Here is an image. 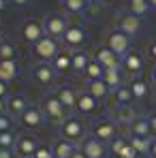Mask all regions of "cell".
I'll return each mask as SVG.
<instances>
[{
  "label": "cell",
  "instance_id": "obj_16",
  "mask_svg": "<svg viewBox=\"0 0 156 158\" xmlns=\"http://www.w3.org/2000/svg\"><path fill=\"white\" fill-rule=\"evenodd\" d=\"M129 135L130 137H141V139H150L152 128H150V118L137 115L133 122L129 124Z\"/></svg>",
  "mask_w": 156,
  "mask_h": 158
},
{
  "label": "cell",
  "instance_id": "obj_41",
  "mask_svg": "<svg viewBox=\"0 0 156 158\" xmlns=\"http://www.w3.org/2000/svg\"><path fill=\"white\" fill-rule=\"evenodd\" d=\"M150 128H152V135L156 137V113L150 115Z\"/></svg>",
  "mask_w": 156,
  "mask_h": 158
},
{
  "label": "cell",
  "instance_id": "obj_7",
  "mask_svg": "<svg viewBox=\"0 0 156 158\" xmlns=\"http://www.w3.org/2000/svg\"><path fill=\"white\" fill-rule=\"evenodd\" d=\"M92 137L101 139L103 143H111L118 137V124H113L111 120H99L92 126Z\"/></svg>",
  "mask_w": 156,
  "mask_h": 158
},
{
  "label": "cell",
  "instance_id": "obj_47",
  "mask_svg": "<svg viewBox=\"0 0 156 158\" xmlns=\"http://www.w3.org/2000/svg\"><path fill=\"white\" fill-rule=\"evenodd\" d=\"M152 81H154V83H156V66H154V69H152Z\"/></svg>",
  "mask_w": 156,
  "mask_h": 158
},
{
  "label": "cell",
  "instance_id": "obj_40",
  "mask_svg": "<svg viewBox=\"0 0 156 158\" xmlns=\"http://www.w3.org/2000/svg\"><path fill=\"white\" fill-rule=\"evenodd\" d=\"M148 53H150V56L156 60V41H152V43L148 45Z\"/></svg>",
  "mask_w": 156,
  "mask_h": 158
},
{
  "label": "cell",
  "instance_id": "obj_24",
  "mask_svg": "<svg viewBox=\"0 0 156 158\" xmlns=\"http://www.w3.org/2000/svg\"><path fill=\"white\" fill-rule=\"evenodd\" d=\"M19 75V66L15 60H0V81L9 83Z\"/></svg>",
  "mask_w": 156,
  "mask_h": 158
},
{
  "label": "cell",
  "instance_id": "obj_9",
  "mask_svg": "<svg viewBox=\"0 0 156 158\" xmlns=\"http://www.w3.org/2000/svg\"><path fill=\"white\" fill-rule=\"evenodd\" d=\"M56 69L52 66V62H36L32 66V77L36 79L41 85H52L56 81Z\"/></svg>",
  "mask_w": 156,
  "mask_h": 158
},
{
  "label": "cell",
  "instance_id": "obj_33",
  "mask_svg": "<svg viewBox=\"0 0 156 158\" xmlns=\"http://www.w3.org/2000/svg\"><path fill=\"white\" fill-rule=\"evenodd\" d=\"M129 11L133 15H137V17H143L150 11V4H148V0H130Z\"/></svg>",
  "mask_w": 156,
  "mask_h": 158
},
{
  "label": "cell",
  "instance_id": "obj_43",
  "mask_svg": "<svg viewBox=\"0 0 156 158\" xmlns=\"http://www.w3.org/2000/svg\"><path fill=\"white\" fill-rule=\"evenodd\" d=\"M150 156L156 158V139H152V143H150Z\"/></svg>",
  "mask_w": 156,
  "mask_h": 158
},
{
  "label": "cell",
  "instance_id": "obj_25",
  "mask_svg": "<svg viewBox=\"0 0 156 158\" xmlns=\"http://www.w3.org/2000/svg\"><path fill=\"white\" fill-rule=\"evenodd\" d=\"M6 107H9V113L13 115V118H19L24 111H26L30 103L26 101V96H22V94H15V96H11L9 101H6Z\"/></svg>",
  "mask_w": 156,
  "mask_h": 158
},
{
  "label": "cell",
  "instance_id": "obj_51",
  "mask_svg": "<svg viewBox=\"0 0 156 158\" xmlns=\"http://www.w3.org/2000/svg\"><path fill=\"white\" fill-rule=\"evenodd\" d=\"M101 2H103V4H109V2H111V0H101Z\"/></svg>",
  "mask_w": 156,
  "mask_h": 158
},
{
  "label": "cell",
  "instance_id": "obj_52",
  "mask_svg": "<svg viewBox=\"0 0 156 158\" xmlns=\"http://www.w3.org/2000/svg\"><path fill=\"white\" fill-rule=\"evenodd\" d=\"M137 158H148V156H137Z\"/></svg>",
  "mask_w": 156,
  "mask_h": 158
},
{
  "label": "cell",
  "instance_id": "obj_28",
  "mask_svg": "<svg viewBox=\"0 0 156 158\" xmlns=\"http://www.w3.org/2000/svg\"><path fill=\"white\" fill-rule=\"evenodd\" d=\"M90 56L86 52H73V73H77V75H83L86 73V69H88V64H90Z\"/></svg>",
  "mask_w": 156,
  "mask_h": 158
},
{
  "label": "cell",
  "instance_id": "obj_15",
  "mask_svg": "<svg viewBox=\"0 0 156 158\" xmlns=\"http://www.w3.org/2000/svg\"><path fill=\"white\" fill-rule=\"evenodd\" d=\"M22 36H24V41H28V43H39L43 36H45V28H43V24L41 22H26L24 26H22Z\"/></svg>",
  "mask_w": 156,
  "mask_h": 158
},
{
  "label": "cell",
  "instance_id": "obj_39",
  "mask_svg": "<svg viewBox=\"0 0 156 158\" xmlns=\"http://www.w3.org/2000/svg\"><path fill=\"white\" fill-rule=\"evenodd\" d=\"M0 158H15V152H13V150H2V148H0Z\"/></svg>",
  "mask_w": 156,
  "mask_h": 158
},
{
  "label": "cell",
  "instance_id": "obj_35",
  "mask_svg": "<svg viewBox=\"0 0 156 158\" xmlns=\"http://www.w3.org/2000/svg\"><path fill=\"white\" fill-rule=\"evenodd\" d=\"M15 53H17L15 45L6 43V41L0 45V60H15Z\"/></svg>",
  "mask_w": 156,
  "mask_h": 158
},
{
  "label": "cell",
  "instance_id": "obj_19",
  "mask_svg": "<svg viewBox=\"0 0 156 158\" xmlns=\"http://www.w3.org/2000/svg\"><path fill=\"white\" fill-rule=\"evenodd\" d=\"M111 150H113V154L118 158H137L139 154L135 152V148L129 143V139H113L111 141Z\"/></svg>",
  "mask_w": 156,
  "mask_h": 158
},
{
  "label": "cell",
  "instance_id": "obj_2",
  "mask_svg": "<svg viewBox=\"0 0 156 158\" xmlns=\"http://www.w3.org/2000/svg\"><path fill=\"white\" fill-rule=\"evenodd\" d=\"M58 135H60V139H66L71 143H79L83 139V135H86V126H83V122L77 115H69L58 126Z\"/></svg>",
  "mask_w": 156,
  "mask_h": 158
},
{
  "label": "cell",
  "instance_id": "obj_14",
  "mask_svg": "<svg viewBox=\"0 0 156 158\" xmlns=\"http://www.w3.org/2000/svg\"><path fill=\"white\" fill-rule=\"evenodd\" d=\"M122 69L129 71L133 77H137V75L143 71V56L139 52H135V49H130V52L122 58Z\"/></svg>",
  "mask_w": 156,
  "mask_h": 158
},
{
  "label": "cell",
  "instance_id": "obj_29",
  "mask_svg": "<svg viewBox=\"0 0 156 158\" xmlns=\"http://www.w3.org/2000/svg\"><path fill=\"white\" fill-rule=\"evenodd\" d=\"M129 143L135 148L139 156H150V143L152 139H141V137H129Z\"/></svg>",
  "mask_w": 156,
  "mask_h": 158
},
{
  "label": "cell",
  "instance_id": "obj_3",
  "mask_svg": "<svg viewBox=\"0 0 156 158\" xmlns=\"http://www.w3.org/2000/svg\"><path fill=\"white\" fill-rule=\"evenodd\" d=\"M105 43H107V47H109L111 52L116 53V56H120V58H124V56L130 52V36H126V34H124L122 30H118V28H113V30L107 32Z\"/></svg>",
  "mask_w": 156,
  "mask_h": 158
},
{
  "label": "cell",
  "instance_id": "obj_44",
  "mask_svg": "<svg viewBox=\"0 0 156 158\" xmlns=\"http://www.w3.org/2000/svg\"><path fill=\"white\" fill-rule=\"evenodd\" d=\"M11 2H15L17 6H26L28 4V0H11Z\"/></svg>",
  "mask_w": 156,
  "mask_h": 158
},
{
  "label": "cell",
  "instance_id": "obj_20",
  "mask_svg": "<svg viewBox=\"0 0 156 158\" xmlns=\"http://www.w3.org/2000/svg\"><path fill=\"white\" fill-rule=\"evenodd\" d=\"M52 150H53V156L56 158H71L77 152V143H71L66 139H56Z\"/></svg>",
  "mask_w": 156,
  "mask_h": 158
},
{
  "label": "cell",
  "instance_id": "obj_48",
  "mask_svg": "<svg viewBox=\"0 0 156 158\" xmlns=\"http://www.w3.org/2000/svg\"><path fill=\"white\" fill-rule=\"evenodd\" d=\"M2 43H4V32L0 30V45H2Z\"/></svg>",
  "mask_w": 156,
  "mask_h": 158
},
{
  "label": "cell",
  "instance_id": "obj_4",
  "mask_svg": "<svg viewBox=\"0 0 156 158\" xmlns=\"http://www.w3.org/2000/svg\"><path fill=\"white\" fill-rule=\"evenodd\" d=\"M43 28H45V36H52V39H62L66 28H69V22L62 13H52L43 19Z\"/></svg>",
  "mask_w": 156,
  "mask_h": 158
},
{
  "label": "cell",
  "instance_id": "obj_42",
  "mask_svg": "<svg viewBox=\"0 0 156 158\" xmlns=\"http://www.w3.org/2000/svg\"><path fill=\"white\" fill-rule=\"evenodd\" d=\"M9 111V107H6V98H0V115H4Z\"/></svg>",
  "mask_w": 156,
  "mask_h": 158
},
{
  "label": "cell",
  "instance_id": "obj_50",
  "mask_svg": "<svg viewBox=\"0 0 156 158\" xmlns=\"http://www.w3.org/2000/svg\"><path fill=\"white\" fill-rule=\"evenodd\" d=\"M86 2H88V4H94V2H99V0H86Z\"/></svg>",
  "mask_w": 156,
  "mask_h": 158
},
{
  "label": "cell",
  "instance_id": "obj_23",
  "mask_svg": "<svg viewBox=\"0 0 156 158\" xmlns=\"http://www.w3.org/2000/svg\"><path fill=\"white\" fill-rule=\"evenodd\" d=\"M86 92L92 96V98H96V101H103L109 96V88H107V83H105L103 79H94V81H88L86 83Z\"/></svg>",
  "mask_w": 156,
  "mask_h": 158
},
{
  "label": "cell",
  "instance_id": "obj_12",
  "mask_svg": "<svg viewBox=\"0 0 156 158\" xmlns=\"http://www.w3.org/2000/svg\"><path fill=\"white\" fill-rule=\"evenodd\" d=\"M19 122H22L24 128H41L43 122H45V115H43V111H41L39 107L30 105L26 111L19 115Z\"/></svg>",
  "mask_w": 156,
  "mask_h": 158
},
{
  "label": "cell",
  "instance_id": "obj_5",
  "mask_svg": "<svg viewBox=\"0 0 156 158\" xmlns=\"http://www.w3.org/2000/svg\"><path fill=\"white\" fill-rule=\"evenodd\" d=\"M116 24H118V30H122L126 36H135L141 30V17L133 15L130 11H120L116 15Z\"/></svg>",
  "mask_w": 156,
  "mask_h": 158
},
{
  "label": "cell",
  "instance_id": "obj_31",
  "mask_svg": "<svg viewBox=\"0 0 156 158\" xmlns=\"http://www.w3.org/2000/svg\"><path fill=\"white\" fill-rule=\"evenodd\" d=\"M62 2V9L66 11V13H73V15H79V13H83L86 11V0H60Z\"/></svg>",
  "mask_w": 156,
  "mask_h": 158
},
{
  "label": "cell",
  "instance_id": "obj_27",
  "mask_svg": "<svg viewBox=\"0 0 156 158\" xmlns=\"http://www.w3.org/2000/svg\"><path fill=\"white\" fill-rule=\"evenodd\" d=\"M103 81L107 83V88H109L111 92H116L118 88L124 85V83H122V75H120V69H107L103 73Z\"/></svg>",
  "mask_w": 156,
  "mask_h": 158
},
{
  "label": "cell",
  "instance_id": "obj_11",
  "mask_svg": "<svg viewBox=\"0 0 156 158\" xmlns=\"http://www.w3.org/2000/svg\"><path fill=\"white\" fill-rule=\"evenodd\" d=\"M39 141L34 139V137H28V135H22V137H17V143H15V154L19 158H32L34 156V152L39 150Z\"/></svg>",
  "mask_w": 156,
  "mask_h": 158
},
{
  "label": "cell",
  "instance_id": "obj_49",
  "mask_svg": "<svg viewBox=\"0 0 156 158\" xmlns=\"http://www.w3.org/2000/svg\"><path fill=\"white\" fill-rule=\"evenodd\" d=\"M148 4H150V6H154V9H156V0H148Z\"/></svg>",
  "mask_w": 156,
  "mask_h": 158
},
{
  "label": "cell",
  "instance_id": "obj_13",
  "mask_svg": "<svg viewBox=\"0 0 156 158\" xmlns=\"http://www.w3.org/2000/svg\"><path fill=\"white\" fill-rule=\"evenodd\" d=\"M62 41H64L66 47L75 49V47H79V45H83V41H86V30H83L81 26H77V24H69L64 36H62Z\"/></svg>",
  "mask_w": 156,
  "mask_h": 158
},
{
  "label": "cell",
  "instance_id": "obj_6",
  "mask_svg": "<svg viewBox=\"0 0 156 158\" xmlns=\"http://www.w3.org/2000/svg\"><path fill=\"white\" fill-rule=\"evenodd\" d=\"M58 53H60L58 41L52 39V36H43L39 43H34V56H36L41 62H52Z\"/></svg>",
  "mask_w": 156,
  "mask_h": 158
},
{
  "label": "cell",
  "instance_id": "obj_36",
  "mask_svg": "<svg viewBox=\"0 0 156 158\" xmlns=\"http://www.w3.org/2000/svg\"><path fill=\"white\" fill-rule=\"evenodd\" d=\"M32 158H56V156H53L52 145H39V150L34 152V156H32Z\"/></svg>",
  "mask_w": 156,
  "mask_h": 158
},
{
  "label": "cell",
  "instance_id": "obj_10",
  "mask_svg": "<svg viewBox=\"0 0 156 158\" xmlns=\"http://www.w3.org/2000/svg\"><path fill=\"white\" fill-rule=\"evenodd\" d=\"M94 60H96V62L103 66L105 71H107V69H120V66H122V58H120V56H116V53L111 52L107 45L96 49V53H94Z\"/></svg>",
  "mask_w": 156,
  "mask_h": 158
},
{
  "label": "cell",
  "instance_id": "obj_26",
  "mask_svg": "<svg viewBox=\"0 0 156 158\" xmlns=\"http://www.w3.org/2000/svg\"><path fill=\"white\" fill-rule=\"evenodd\" d=\"M52 66L56 69V73H66L73 69V52H60L52 60Z\"/></svg>",
  "mask_w": 156,
  "mask_h": 158
},
{
  "label": "cell",
  "instance_id": "obj_46",
  "mask_svg": "<svg viewBox=\"0 0 156 158\" xmlns=\"http://www.w3.org/2000/svg\"><path fill=\"white\" fill-rule=\"evenodd\" d=\"M4 9H6V0H0V13H2Z\"/></svg>",
  "mask_w": 156,
  "mask_h": 158
},
{
  "label": "cell",
  "instance_id": "obj_21",
  "mask_svg": "<svg viewBox=\"0 0 156 158\" xmlns=\"http://www.w3.org/2000/svg\"><path fill=\"white\" fill-rule=\"evenodd\" d=\"M96 98H92L86 90H81V92H77V107H75V111L77 113H81V115H88V113H92L94 109H96Z\"/></svg>",
  "mask_w": 156,
  "mask_h": 158
},
{
  "label": "cell",
  "instance_id": "obj_8",
  "mask_svg": "<svg viewBox=\"0 0 156 158\" xmlns=\"http://www.w3.org/2000/svg\"><path fill=\"white\" fill-rule=\"evenodd\" d=\"M135 118H137V113H135L133 105H111V109H109V120L113 124H118V126L120 124L129 126Z\"/></svg>",
  "mask_w": 156,
  "mask_h": 158
},
{
  "label": "cell",
  "instance_id": "obj_1",
  "mask_svg": "<svg viewBox=\"0 0 156 158\" xmlns=\"http://www.w3.org/2000/svg\"><path fill=\"white\" fill-rule=\"evenodd\" d=\"M41 111H43V115L53 122L56 126H60L66 118H69V111L62 107V103L58 101V96L56 94H45L43 96V101H41Z\"/></svg>",
  "mask_w": 156,
  "mask_h": 158
},
{
  "label": "cell",
  "instance_id": "obj_30",
  "mask_svg": "<svg viewBox=\"0 0 156 158\" xmlns=\"http://www.w3.org/2000/svg\"><path fill=\"white\" fill-rule=\"evenodd\" d=\"M135 98H133V92H130L129 85H122L113 92V105H130Z\"/></svg>",
  "mask_w": 156,
  "mask_h": 158
},
{
  "label": "cell",
  "instance_id": "obj_38",
  "mask_svg": "<svg viewBox=\"0 0 156 158\" xmlns=\"http://www.w3.org/2000/svg\"><path fill=\"white\" fill-rule=\"evenodd\" d=\"M6 94H9V83L0 81V98H6Z\"/></svg>",
  "mask_w": 156,
  "mask_h": 158
},
{
  "label": "cell",
  "instance_id": "obj_17",
  "mask_svg": "<svg viewBox=\"0 0 156 158\" xmlns=\"http://www.w3.org/2000/svg\"><path fill=\"white\" fill-rule=\"evenodd\" d=\"M81 152L86 158H105V143L96 137H90L81 143Z\"/></svg>",
  "mask_w": 156,
  "mask_h": 158
},
{
  "label": "cell",
  "instance_id": "obj_37",
  "mask_svg": "<svg viewBox=\"0 0 156 158\" xmlns=\"http://www.w3.org/2000/svg\"><path fill=\"white\" fill-rule=\"evenodd\" d=\"M13 131V115H0V132Z\"/></svg>",
  "mask_w": 156,
  "mask_h": 158
},
{
  "label": "cell",
  "instance_id": "obj_45",
  "mask_svg": "<svg viewBox=\"0 0 156 158\" xmlns=\"http://www.w3.org/2000/svg\"><path fill=\"white\" fill-rule=\"evenodd\" d=\"M71 158H86V156H83V152H81V150H77V152H75Z\"/></svg>",
  "mask_w": 156,
  "mask_h": 158
},
{
  "label": "cell",
  "instance_id": "obj_22",
  "mask_svg": "<svg viewBox=\"0 0 156 158\" xmlns=\"http://www.w3.org/2000/svg\"><path fill=\"white\" fill-rule=\"evenodd\" d=\"M129 88H130V92H133V98H135V101H143V98L150 94V83L143 77H139V75L130 79Z\"/></svg>",
  "mask_w": 156,
  "mask_h": 158
},
{
  "label": "cell",
  "instance_id": "obj_34",
  "mask_svg": "<svg viewBox=\"0 0 156 158\" xmlns=\"http://www.w3.org/2000/svg\"><path fill=\"white\" fill-rule=\"evenodd\" d=\"M15 143H17V137H15L13 131L0 132V148L2 150H13L15 152Z\"/></svg>",
  "mask_w": 156,
  "mask_h": 158
},
{
  "label": "cell",
  "instance_id": "obj_32",
  "mask_svg": "<svg viewBox=\"0 0 156 158\" xmlns=\"http://www.w3.org/2000/svg\"><path fill=\"white\" fill-rule=\"evenodd\" d=\"M103 73H105V69L99 64V62H96V60H94V58H92L83 75H86V79H88V81H94V79H103Z\"/></svg>",
  "mask_w": 156,
  "mask_h": 158
},
{
  "label": "cell",
  "instance_id": "obj_18",
  "mask_svg": "<svg viewBox=\"0 0 156 158\" xmlns=\"http://www.w3.org/2000/svg\"><path fill=\"white\" fill-rule=\"evenodd\" d=\"M56 96H58V101L62 103V107H64L66 111H75V107H77V92H75L71 85L58 88V90H56Z\"/></svg>",
  "mask_w": 156,
  "mask_h": 158
}]
</instances>
